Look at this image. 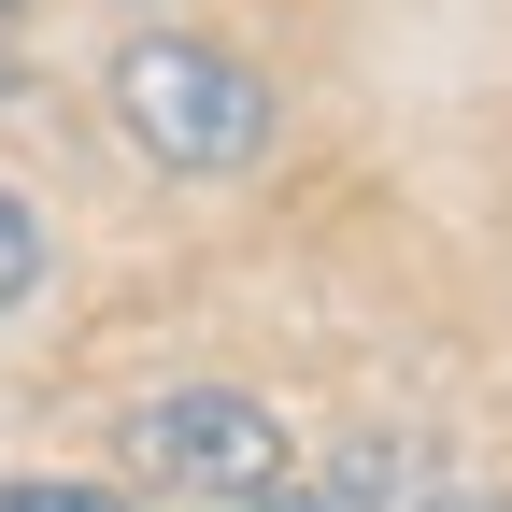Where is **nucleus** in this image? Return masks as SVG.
<instances>
[{
    "label": "nucleus",
    "mask_w": 512,
    "mask_h": 512,
    "mask_svg": "<svg viewBox=\"0 0 512 512\" xmlns=\"http://www.w3.org/2000/svg\"><path fill=\"white\" fill-rule=\"evenodd\" d=\"M100 100H114L128 143H143L157 171H185V185H228V171L271 157V86H256L228 43H200V29H128Z\"/></svg>",
    "instance_id": "1"
},
{
    "label": "nucleus",
    "mask_w": 512,
    "mask_h": 512,
    "mask_svg": "<svg viewBox=\"0 0 512 512\" xmlns=\"http://www.w3.org/2000/svg\"><path fill=\"white\" fill-rule=\"evenodd\" d=\"M114 456H128V484H157V498L242 512V498L285 484V413L242 399V384H157V399L114 427Z\"/></svg>",
    "instance_id": "2"
},
{
    "label": "nucleus",
    "mask_w": 512,
    "mask_h": 512,
    "mask_svg": "<svg viewBox=\"0 0 512 512\" xmlns=\"http://www.w3.org/2000/svg\"><path fill=\"white\" fill-rule=\"evenodd\" d=\"M0 512H128V484H72V470H15Z\"/></svg>",
    "instance_id": "4"
},
{
    "label": "nucleus",
    "mask_w": 512,
    "mask_h": 512,
    "mask_svg": "<svg viewBox=\"0 0 512 512\" xmlns=\"http://www.w3.org/2000/svg\"><path fill=\"white\" fill-rule=\"evenodd\" d=\"M43 271H57L43 200H29V185H0V313H15V299H43Z\"/></svg>",
    "instance_id": "3"
},
{
    "label": "nucleus",
    "mask_w": 512,
    "mask_h": 512,
    "mask_svg": "<svg viewBox=\"0 0 512 512\" xmlns=\"http://www.w3.org/2000/svg\"><path fill=\"white\" fill-rule=\"evenodd\" d=\"M0 29H15V0H0Z\"/></svg>",
    "instance_id": "7"
},
{
    "label": "nucleus",
    "mask_w": 512,
    "mask_h": 512,
    "mask_svg": "<svg viewBox=\"0 0 512 512\" xmlns=\"http://www.w3.org/2000/svg\"><path fill=\"white\" fill-rule=\"evenodd\" d=\"M427 512H512V498H484V484H441V498H427Z\"/></svg>",
    "instance_id": "6"
},
{
    "label": "nucleus",
    "mask_w": 512,
    "mask_h": 512,
    "mask_svg": "<svg viewBox=\"0 0 512 512\" xmlns=\"http://www.w3.org/2000/svg\"><path fill=\"white\" fill-rule=\"evenodd\" d=\"M242 512H356V498H342V484H328V470H313V484H299V470H285V484H271V498H242Z\"/></svg>",
    "instance_id": "5"
}]
</instances>
